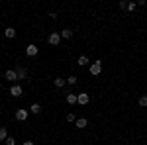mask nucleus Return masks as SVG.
<instances>
[{"label": "nucleus", "instance_id": "nucleus-7", "mask_svg": "<svg viewBox=\"0 0 147 145\" xmlns=\"http://www.w3.org/2000/svg\"><path fill=\"white\" fill-rule=\"evenodd\" d=\"M26 53H28L30 57H35L37 55V45H34V43L28 45V47H26Z\"/></svg>", "mask_w": 147, "mask_h": 145}, {"label": "nucleus", "instance_id": "nucleus-18", "mask_svg": "<svg viewBox=\"0 0 147 145\" xmlns=\"http://www.w3.org/2000/svg\"><path fill=\"white\" fill-rule=\"evenodd\" d=\"M136 6H137L136 2H127V6H125V10H127V12H134V10H136Z\"/></svg>", "mask_w": 147, "mask_h": 145}, {"label": "nucleus", "instance_id": "nucleus-17", "mask_svg": "<svg viewBox=\"0 0 147 145\" xmlns=\"http://www.w3.org/2000/svg\"><path fill=\"white\" fill-rule=\"evenodd\" d=\"M139 106H141V108H145V106H147V94L139 96Z\"/></svg>", "mask_w": 147, "mask_h": 145}, {"label": "nucleus", "instance_id": "nucleus-3", "mask_svg": "<svg viewBox=\"0 0 147 145\" xmlns=\"http://www.w3.org/2000/svg\"><path fill=\"white\" fill-rule=\"evenodd\" d=\"M102 73V63L100 61H94L90 65V75H100Z\"/></svg>", "mask_w": 147, "mask_h": 145}, {"label": "nucleus", "instance_id": "nucleus-12", "mask_svg": "<svg viewBox=\"0 0 147 145\" xmlns=\"http://www.w3.org/2000/svg\"><path fill=\"white\" fill-rule=\"evenodd\" d=\"M6 137H8V129L6 127H0V141H6Z\"/></svg>", "mask_w": 147, "mask_h": 145}, {"label": "nucleus", "instance_id": "nucleus-2", "mask_svg": "<svg viewBox=\"0 0 147 145\" xmlns=\"http://www.w3.org/2000/svg\"><path fill=\"white\" fill-rule=\"evenodd\" d=\"M77 100H79L80 106H86V104L90 102V96H88L86 92H80V94H77Z\"/></svg>", "mask_w": 147, "mask_h": 145}, {"label": "nucleus", "instance_id": "nucleus-4", "mask_svg": "<svg viewBox=\"0 0 147 145\" xmlns=\"http://www.w3.org/2000/svg\"><path fill=\"white\" fill-rule=\"evenodd\" d=\"M16 120H20V122H26L28 120V110H16Z\"/></svg>", "mask_w": 147, "mask_h": 145}, {"label": "nucleus", "instance_id": "nucleus-19", "mask_svg": "<svg viewBox=\"0 0 147 145\" xmlns=\"http://www.w3.org/2000/svg\"><path fill=\"white\" fill-rule=\"evenodd\" d=\"M6 145H16V139H14V137H10V135H8V137H6Z\"/></svg>", "mask_w": 147, "mask_h": 145}, {"label": "nucleus", "instance_id": "nucleus-6", "mask_svg": "<svg viewBox=\"0 0 147 145\" xmlns=\"http://www.w3.org/2000/svg\"><path fill=\"white\" fill-rule=\"evenodd\" d=\"M10 94H12V96H16V98L22 96V86H20V84H14V86L10 88Z\"/></svg>", "mask_w": 147, "mask_h": 145}, {"label": "nucleus", "instance_id": "nucleus-11", "mask_svg": "<svg viewBox=\"0 0 147 145\" xmlns=\"http://www.w3.org/2000/svg\"><path fill=\"white\" fill-rule=\"evenodd\" d=\"M67 102H69V104H79V100H77V94H67Z\"/></svg>", "mask_w": 147, "mask_h": 145}, {"label": "nucleus", "instance_id": "nucleus-15", "mask_svg": "<svg viewBox=\"0 0 147 145\" xmlns=\"http://www.w3.org/2000/svg\"><path fill=\"white\" fill-rule=\"evenodd\" d=\"M30 112H32V114H39V112H41V106H39V104H32Z\"/></svg>", "mask_w": 147, "mask_h": 145}, {"label": "nucleus", "instance_id": "nucleus-22", "mask_svg": "<svg viewBox=\"0 0 147 145\" xmlns=\"http://www.w3.org/2000/svg\"><path fill=\"white\" fill-rule=\"evenodd\" d=\"M125 6H127V2H125V0H122V2H120V8H122V10H125Z\"/></svg>", "mask_w": 147, "mask_h": 145}, {"label": "nucleus", "instance_id": "nucleus-16", "mask_svg": "<svg viewBox=\"0 0 147 145\" xmlns=\"http://www.w3.org/2000/svg\"><path fill=\"white\" fill-rule=\"evenodd\" d=\"M65 82H67L65 78H55V86H57V88H63V86H65Z\"/></svg>", "mask_w": 147, "mask_h": 145}, {"label": "nucleus", "instance_id": "nucleus-14", "mask_svg": "<svg viewBox=\"0 0 147 145\" xmlns=\"http://www.w3.org/2000/svg\"><path fill=\"white\" fill-rule=\"evenodd\" d=\"M61 37H65V39H71V37H73V32H71V30H63V32H61Z\"/></svg>", "mask_w": 147, "mask_h": 145}, {"label": "nucleus", "instance_id": "nucleus-5", "mask_svg": "<svg viewBox=\"0 0 147 145\" xmlns=\"http://www.w3.org/2000/svg\"><path fill=\"white\" fill-rule=\"evenodd\" d=\"M4 78H6V80H18V73H16V69H10V71H6Z\"/></svg>", "mask_w": 147, "mask_h": 145}, {"label": "nucleus", "instance_id": "nucleus-9", "mask_svg": "<svg viewBox=\"0 0 147 145\" xmlns=\"http://www.w3.org/2000/svg\"><path fill=\"white\" fill-rule=\"evenodd\" d=\"M77 63H79L80 67H86V65H90V61H88V57H86V55H80Z\"/></svg>", "mask_w": 147, "mask_h": 145}, {"label": "nucleus", "instance_id": "nucleus-8", "mask_svg": "<svg viewBox=\"0 0 147 145\" xmlns=\"http://www.w3.org/2000/svg\"><path fill=\"white\" fill-rule=\"evenodd\" d=\"M77 127H79V129H84V127H86V125H88V122H86V118H79V120H77Z\"/></svg>", "mask_w": 147, "mask_h": 145}, {"label": "nucleus", "instance_id": "nucleus-20", "mask_svg": "<svg viewBox=\"0 0 147 145\" xmlns=\"http://www.w3.org/2000/svg\"><path fill=\"white\" fill-rule=\"evenodd\" d=\"M67 122H77V118H75V114H71V112H69V114H67Z\"/></svg>", "mask_w": 147, "mask_h": 145}, {"label": "nucleus", "instance_id": "nucleus-13", "mask_svg": "<svg viewBox=\"0 0 147 145\" xmlns=\"http://www.w3.org/2000/svg\"><path fill=\"white\" fill-rule=\"evenodd\" d=\"M4 34H6V37H16V30H14V28H6Z\"/></svg>", "mask_w": 147, "mask_h": 145}, {"label": "nucleus", "instance_id": "nucleus-23", "mask_svg": "<svg viewBox=\"0 0 147 145\" xmlns=\"http://www.w3.org/2000/svg\"><path fill=\"white\" fill-rule=\"evenodd\" d=\"M24 145H35V143H34V141H26Z\"/></svg>", "mask_w": 147, "mask_h": 145}, {"label": "nucleus", "instance_id": "nucleus-21", "mask_svg": "<svg viewBox=\"0 0 147 145\" xmlns=\"http://www.w3.org/2000/svg\"><path fill=\"white\" fill-rule=\"evenodd\" d=\"M67 82H69V84H77V77H69Z\"/></svg>", "mask_w": 147, "mask_h": 145}, {"label": "nucleus", "instance_id": "nucleus-10", "mask_svg": "<svg viewBox=\"0 0 147 145\" xmlns=\"http://www.w3.org/2000/svg\"><path fill=\"white\" fill-rule=\"evenodd\" d=\"M16 73H18V78H26V77H28V71H26L24 67H18V69H16Z\"/></svg>", "mask_w": 147, "mask_h": 145}, {"label": "nucleus", "instance_id": "nucleus-1", "mask_svg": "<svg viewBox=\"0 0 147 145\" xmlns=\"http://www.w3.org/2000/svg\"><path fill=\"white\" fill-rule=\"evenodd\" d=\"M47 41H49V45H53V47H55V45H59V43H61V34L53 32V34L47 37Z\"/></svg>", "mask_w": 147, "mask_h": 145}]
</instances>
